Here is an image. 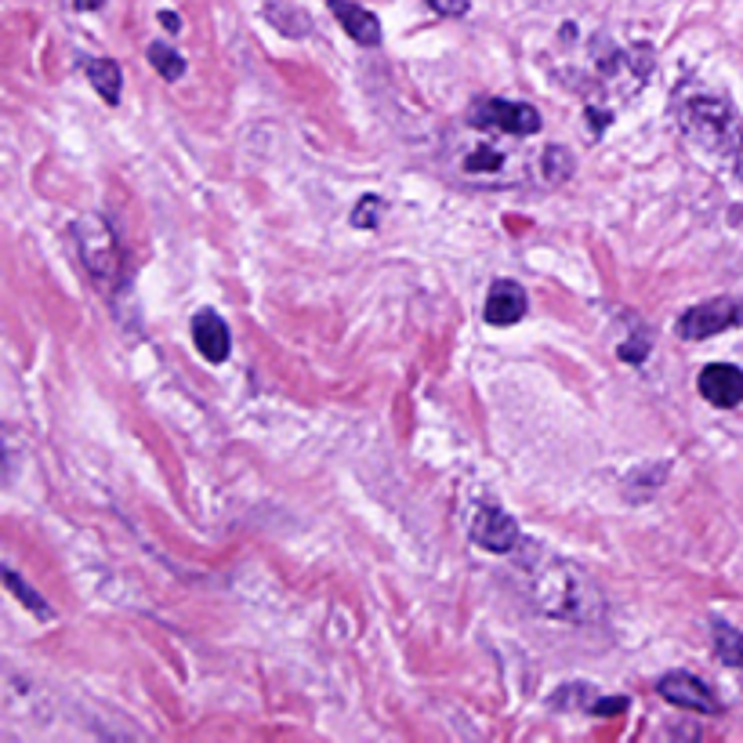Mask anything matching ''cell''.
<instances>
[{
	"mask_svg": "<svg viewBox=\"0 0 743 743\" xmlns=\"http://www.w3.org/2000/svg\"><path fill=\"white\" fill-rule=\"evenodd\" d=\"M526 573H530V598L537 603L544 617L569 624L603 617L598 588L566 558H555L544 547H533V558H526Z\"/></svg>",
	"mask_w": 743,
	"mask_h": 743,
	"instance_id": "6da1fadb",
	"label": "cell"
},
{
	"mask_svg": "<svg viewBox=\"0 0 743 743\" xmlns=\"http://www.w3.org/2000/svg\"><path fill=\"white\" fill-rule=\"evenodd\" d=\"M674 121L686 132V138L693 142L697 149L714 153V156H740L743 149V127L736 121V113L729 102L711 98V95H693L674 102Z\"/></svg>",
	"mask_w": 743,
	"mask_h": 743,
	"instance_id": "7a4b0ae2",
	"label": "cell"
},
{
	"mask_svg": "<svg viewBox=\"0 0 743 743\" xmlns=\"http://www.w3.org/2000/svg\"><path fill=\"white\" fill-rule=\"evenodd\" d=\"M73 237L81 240V258L95 280H113L121 272V240L102 214H84L73 226Z\"/></svg>",
	"mask_w": 743,
	"mask_h": 743,
	"instance_id": "3957f363",
	"label": "cell"
},
{
	"mask_svg": "<svg viewBox=\"0 0 743 743\" xmlns=\"http://www.w3.org/2000/svg\"><path fill=\"white\" fill-rule=\"evenodd\" d=\"M468 121L475 127H493L504 135H537L541 132V113L530 102H507V98H479Z\"/></svg>",
	"mask_w": 743,
	"mask_h": 743,
	"instance_id": "277c9868",
	"label": "cell"
},
{
	"mask_svg": "<svg viewBox=\"0 0 743 743\" xmlns=\"http://www.w3.org/2000/svg\"><path fill=\"white\" fill-rule=\"evenodd\" d=\"M736 323H743L740 297H711V302H700L689 312H682V320H678V337H686V342H708V337L736 327Z\"/></svg>",
	"mask_w": 743,
	"mask_h": 743,
	"instance_id": "5b68a950",
	"label": "cell"
},
{
	"mask_svg": "<svg viewBox=\"0 0 743 743\" xmlns=\"http://www.w3.org/2000/svg\"><path fill=\"white\" fill-rule=\"evenodd\" d=\"M472 541L479 547H486L493 555H507L515 552L523 533H519V523L504 512L501 504H482L475 519H472Z\"/></svg>",
	"mask_w": 743,
	"mask_h": 743,
	"instance_id": "8992f818",
	"label": "cell"
},
{
	"mask_svg": "<svg viewBox=\"0 0 743 743\" xmlns=\"http://www.w3.org/2000/svg\"><path fill=\"white\" fill-rule=\"evenodd\" d=\"M657 693L668 703H674V708L700 711V714H719V700H714V693L700 682L697 674H689V671L663 674L657 682Z\"/></svg>",
	"mask_w": 743,
	"mask_h": 743,
	"instance_id": "52a82bcc",
	"label": "cell"
},
{
	"mask_svg": "<svg viewBox=\"0 0 743 743\" xmlns=\"http://www.w3.org/2000/svg\"><path fill=\"white\" fill-rule=\"evenodd\" d=\"M700 396L711 402V407L733 410L743 402V370L733 363H711V367L700 370Z\"/></svg>",
	"mask_w": 743,
	"mask_h": 743,
	"instance_id": "ba28073f",
	"label": "cell"
},
{
	"mask_svg": "<svg viewBox=\"0 0 743 743\" xmlns=\"http://www.w3.org/2000/svg\"><path fill=\"white\" fill-rule=\"evenodd\" d=\"M526 291L512 280H498L490 286L486 294V308H482V320L490 323V327H515L519 320L526 316Z\"/></svg>",
	"mask_w": 743,
	"mask_h": 743,
	"instance_id": "9c48e42d",
	"label": "cell"
},
{
	"mask_svg": "<svg viewBox=\"0 0 743 743\" xmlns=\"http://www.w3.org/2000/svg\"><path fill=\"white\" fill-rule=\"evenodd\" d=\"M192 342H197L200 356L207 363H226L229 359V327L218 312H197L192 316Z\"/></svg>",
	"mask_w": 743,
	"mask_h": 743,
	"instance_id": "30bf717a",
	"label": "cell"
},
{
	"mask_svg": "<svg viewBox=\"0 0 743 743\" xmlns=\"http://www.w3.org/2000/svg\"><path fill=\"white\" fill-rule=\"evenodd\" d=\"M331 11L337 15V22H342V30L356 44H363V48L381 44V22H377V15H370L367 8L352 4V0H331Z\"/></svg>",
	"mask_w": 743,
	"mask_h": 743,
	"instance_id": "8fae6325",
	"label": "cell"
},
{
	"mask_svg": "<svg viewBox=\"0 0 743 743\" xmlns=\"http://www.w3.org/2000/svg\"><path fill=\"white\" fill-rule=\"evenodd\" d=\"M84 76H87L91 84H95V91L102 95V102H106V106H116V102H121L124 73H121V66H116L113 59H87L84 62Z\"/></svg>",
	"mask_w": 743,
	"mask_h": 743,
	"instance_id": "7c38bea8",
	"label": "cell"
},
{
	"mask_svg": "<svg viewBox=\"0 0 743 743\" xmlns=\"http://www.w3.org/2000/svg\"><path fill=\"white\" fill-rule=\"evenodd\" d=\"M711 635H714V653H719V660L725 663V668L743 671V635L725 620H714Z\"/></svg>",
	"mask_w": 743,
	"mask_h": 743,
	"instance_id": "4fadbf2b",
	"label": "cell"
},
{
	"mask_svg": "<svg viewBox=\"0 0 743 743\" xmlns=\"http://www.w3.org/2000/svg\"><path fill=\"white\" fill-rule=\"evenodd\" d=\"M269 11V22L276 25L280 33H291V36H305L308 30H312V22H308V15L305 11H297V8H283V4H269L265 8Z\"/></svg>",
	"mask_w": 743,
	"mask_h": 743,
	"instance_id": "5bb4252c",
	"label": "cell"
},
{
	"mask_svg": "<svg viewBox=\"0 0 743 743\" xmlns=\"http://www.w3.org/2000/svg\"><path fill=\"white\" fill-rule=\"evenodd\" d=\"M149 62L164 81H178V76L186 73V59H181L171 44H149Z\"/></svg>",
	"mask_w": 743,
	"mask_h": 743,
	"instance_id": "9a60e30c",
	"label": "cell"
},
{
	"mask_svg": "<svg viewBox=\"0 0 743 743\" xmlns=\"http://www.w3.org/2000/svg\"><path fill=\"white\" fill-rule=\"evenodd\" d=\"M4 580H8V588L19 595V603H22V606H30V609H33V613H36V617H41V620H48V617H51V609H48V603H44V598L36 595V592L30 588V584H22V580H19V573L11 569V566L4 569Z\"/></svg>",
	"mask_w": 743,
	"mask_h": 743,
	"instance_id": "2e32d148",
	"label": "cell"
},
{
	"mask_svg": "<svg viewBox=\"0 0 743 743\" xmlns=\"http://www.w3.org/2000/svg\"><path fill=\"white\" fill-rule=\"evenodd\" d=\"M569 175H573V160H569V153H566L563 146L544 149V178H547V181H566Z\"/></svg>",
	"mask_w": 743,
	"mask_h": 743,
	"instance_id": "e0dca14e",
	"label": "cell"
},
{
	"mask_svg": "<svg viewBox=\"0 0 743 743\" xmlns=\"http://www.w3.org/2000/svg\"><path fill=\"white\" fill-rule=\"evenodd\" d=\"M381 211H385L381 200H377V197H363L356 211H352V226H356V229H377V221H381Z\"/></svg>",
	"mask_w": 743,
	"mask_h": 743,
	"instance_id": "ac0fdd59",
	"label": "cell"
},
{
	"mask_svg": "<svg viewBox=\"0 0 743 743\" xmlns=\"http://www.w3.org/2000/svg\"><path fill=\"white\" fill-rule=\"evenodd\" d=\"M498 167H501V153L490 149V146H479L464 160V171H472V175H479V171H498Z\"/></svg>",
	"mask_w": 743,
	"mask_h": 743,
	"instance_id": "d6986e66",
	"label": "cell"
},
{
	"mask_svg": "<svg viewBox=\"0 0 743 743\" xmlns=\"http://www.w3.org/2000/svg\"><path fill=\"white\" fill-rule=\"evenodd\" d=\"M428 8H436L439 15H447V19H461V15H468L472 0H428Z\"/></svg>",
	"mask_w": 743,
	"mask_h": 743,
	"instance_id": "ffe728a7",
	"label": "cell"
},
{
	"mask_svg": "<svg viewBox=\"0 0 743 743\" xmlns=\"http://www.w3.org/2000/svg\"><path fill=\"white\" fill-rule=\"evenodd\" d=\"M649 356V337H642V342H628V345H620V359H628V363H642Z\"/></svg>",
	"mask_w": 743,
	"mask_h": 743,
	"instance_id": "44dd1931",
	"label": "cell"
},
{
	"mask_svg": "<svg viewBox=\"0 0 743 743\" xmlns=\"http://www.w3.org/2000/svg\"><path fill=\"white\" fill-rule=\"evenodd\" d=\"M624 708H628V700L624 697H613V700H595L592 711L598 714V719H609V714H620Z\"/></svg>",
	"mask_w": 743,
	"mask_h": 743,
	"instance_id": "7402d4cb",
	"label": "cell"
},
{
	"mask_svg": "<svg viewBox=\"0 0 743 743\" xmlns=\"http://www.w3.org/2000/svg\"><path fill=\"white\" fill-rule=\"evenodd\" d=\"M160 22L167 25V30H178V25H181V19L175 15V11H160Z\"/></svg>",
	"mask_w": 743,
	"mask_h": 743,
	"instance_id": "603a6c76",
	"label": "cell"
},
{
	"mask_svg": "<svg viewBox=\"0 0 743 743\" xmlns=\"http://www.w3.org/2000/svg\"><path fill=\"white\" fill-rule=\"evenodd\" d=\"M102 4H106V0H76V8L81 11H98Z\"/></svg>",
	"mask_w": 743,
	"mask_h": 743,
	"instance_id": "cb8c5ba5",
	"label": "cell"
}]
</instances>
